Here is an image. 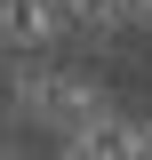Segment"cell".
<instances>
[{"mask_svg": "<svg viewBox=\"0 0 152 160\" xmlns=\"http://www.w3.org/2000/svg\"><path fill=\"white\" fill-rule=\"evenodd\" d=\"M104 104H112V96H104L96 80H72V72H48V96H40V112H32V120H48V136H56V144H72L80 128H88V120L104 112Z\"/></svg>", "mask_w": 152, "mask_h": 160, "instance_id": "6da1fadb", "label": "cell"}, {"mask_svg": "<svg viewBox=\"0 0 152 160\" xmlns=\"http://www.w3.org/2000/svg\"><path fill=\"white\" fill-rule=\"evenodd\" d=\"M64 24H72V16H64V0H0V40H8L16 56L48 48Z\"/></svg>", "mask_w": 152, "mask_h": 160, "instance_id": "7a4b0ae2", "label": "cell"}, {"mask_svg": "<svg viewBox=\"0 0 152 160\" xmlns=\"http://www.w3.org/2000/svg\"><path fill=\"white\" fill-rule=\"evenodd\" d=\"M64 152H80V160H128V152H144V128H136L120 104H104V112H96L88 128L64 144Z\"/></svg>", "mask_w": 152, "mask_h": 160, "instance_id": "3957f363", "label": "cell"}, {"mask_svg": "<svg viewBox=\"0 0 152 160\" xmlns=\"http://www.w3.org/2000/svg\"><path fill=\"white\" fill-rule=\"evenodd\" d=\"M136 24H144V32H152V0H136Z\"/></svg>", "mask_w": 152, "mask_h": 160, "instance_id": "277c9868", "label": "cell"}, {"mask_svg": "<svg viewBox=\"0 0 152 160\" xmlns=\"http://www.w3.org/2000/svg\"><path fill=\"white\" fill-rule=\"evenodd\" d=\"M144 152H152V120H144Z\"/></svg>", "mask_w": 152, "mask_h": 160, "instance_id": "5b68a950", "label": "cell"}]
</instances>
